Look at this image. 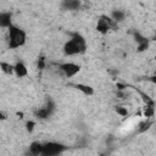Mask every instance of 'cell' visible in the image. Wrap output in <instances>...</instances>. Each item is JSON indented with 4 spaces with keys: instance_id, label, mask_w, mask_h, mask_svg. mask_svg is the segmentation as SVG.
<instances>
[{
    "instance_id": "cell-13",
    "label": "cell",
    "mask_w": 156,
    "mask_h": 156,
    "mask_svg": "<svg viewBox=\"0 0 156 156\" xmlns=\"http://www.w3.org/2000/svg\"><path fill=\"white\" fill-rule=\"evenodd\" d=\"M152 123L150 122V121H146V122H143V123H140L138 127V132L139 133H143V132H145V130H147L149 128H150V126H151Z\"/></svg>"
},
{
    "instance_id": "cell-1",
    "label": "cell",
    "mask_w": 156,
    "mask_h": 156,
    "mask_svg": "<svg viewBox=\"0 0 156 156\" xmlns=\"http://www.w3.org/2000/svg\"><path fill=\"white\" fill-rule=\"evenodd\" d=\"M62 51L66 56H76L87 51V40L79 33H73L71 38L63 44Z\"/></svg>"
},
{
    "instance_id": "cell-6",
    "label": "cell",
    "mask_w": 156,
    "mask_h": 156,
    "mask_svg": "<svg viewBox=\"0 0 156 156\" xmlns=\"http://www.w3.org/2000/svg\"><path fill=\"white\" fill-rule=\"evenodd\" d=\"M13 74L17 77V78H24L28 76V68L27 66L22 62V61H18L13 65Z\"/></svg>"
},
{
    "instance_id": "cell-4",
    "label": "cell",
    "mask_w": 156,
    "mask_h": 156,
    "mask_svg": "<svg viewBox=\"0 0 156 156\" xmlns=\"http://www.w3.org/2000/svg\"><path fill=\"white\" fill-rule=\"evenodd\" d=\"M66 150V146L61 143L56 141H49L45 143L43 146V155L44 156H58Z\"/></svg>"
},
{
    "instance_id": "cell-19",
    "label": "cell",
    "mask_w": 156,
    "mask_h": 156,
    "mask_svg": "<svg viewBox=\"0 0 156 156\" xmlns=\"http://www.w3.org/2000/svg\"><path fill=\"white\" fill-rule=\"evenodd\" d=\"M38 156H44V155H43V154H40V155H38Z\"/></svg>"
},
{
    "instance_id": "cell-14",
    "label": "cell",
    "mask_w": 156,
    "mask_h": 156,
    "mask_svg": "<svg viewBox=\"0 0 156 156\" xmlns=\"http://www.w3.org/2000/svg\"><path fill=\"white\" fill-rule=\"evenodd\" d=\"M1 67H2V71H4L5 73H12V74H13V65L1 62Z\"/></svg>"
},
{
    "instance_id": "cell-15",
    "label": "cell",
    "mask_w": 156,
    "mask_h": 156,
    "mask_svg": "<svg viewBox=\"0 0 156 156\" xmlns=\"http://www.w3.org/2000/svg\"><path fill=\"white\" fill-rule=\"evenodd\" d=\"M116 112H117V115H119L121 117L128 116V110H127V107H124V106H117V107H116Z\"/></svg>"
},
{
    "instance_id": "cell-21",
    "label": "cell",
    "mask_w": 156,
    "mask_h": 156,
    "mask_svg": "<svg viewBox=\"0 0 156 156\" xmlns=\"http://www.w3.org/2000/svg\"><path fill=\"white\" fill-rule=\"evenodd\" d=\"M155 128H156V124H155Z\"/></svg>"
},
{
    "instance_id": "cell-18",
    "label": "cell",
    "mask_w": 156,
    "mask_h": 156,
    "mask_svg": "<svg viewBox=\"0 0 156 156\" xmlns=\"http://www.w3.org/2000/svg\"><path fill=\"white\" fill-rule=\"evenodd\" d=\"M150 80H151V82H152V83L156 85V76H155V74H154L152 77H150Z\"/></svg>"
},
{
    "instance_id": "cell-9",
    "label": "cell",
    "mask_w": 156,
    "mask_h": 156,
    "mask_svg": "<svg viewBox=\"0 0 156 156\" xmlns=\"http://www.w3.org/2000/svg\"><path fill=\"white\" fill-rule=\"evenodd\" d=\"M74 88L77 90H79L80 93H83L84 95L87 96H91L94 95V88L88 85V84H83V83H78V84H74Z\"/></svg>"
},
{
    "instance_id": "cell-17",
    "label": "cell",
    "mask_w": 156,
    "mask_h": 156,
    "mask_svg": "<svg viewBox=\"0 0 156 156\" xmlns=\"http://www.w3.org/2000/svg\"><path fill=\"white\" fill-rule=\"evenodd\" d=\"M38 68H44V58H39L38 60Z\"/></svg>"
},
{
    "instance_id": "cell-12",
    "label": "cell",
    "mask_w": 156,
    "mask_h": 156,
    "mask_svg": "<svg viewBox=\"0 0 156 156\" xmlns=\"http://www.w3.org/2000/svg\"><path fill=\"white\" fill-rule=\"evenodd\" d=\"M154 115H155V107L152 106V102L146 104V106L144 107V116L146 118H151V117H154Z\"/></svg>"
},
{
    "instance_id": "cell-7",
    "label": "cell",
    "mask_w": 156,
    "mask_h": 156,
    "mask_svg": "<svg viewBox=\"0 0 156 156\" xmlns=\"http://www.w3.org/2000/svg\"><path fill=\"white\" fill-rule=\"evenodd\" d=\"M11 26H13V23H12V13L9 12V11L0 12V27L9 29Z\"/></svg>"
},
{
    "instance_id": "cell-5",
    "label": "cell",
    "mask_w": 156,
    "mask_h": 156,
    "mask_svg": "<svg viewBox=\"0 0 156 156\" xmlns=\"http://www.w3.org/2000/svg\"><path fill=\"white\" fill-rule=\"evenodd\" d=\"M113 21L110 16H106V15H102L100 17V20L98 21V24H96V30L101 34H106L112 27H113Z\"/></svg>"
},
{
    "instance_id": "cell-3",
    "label": "cell",
    "mask_w": 156,
    "mask_h": 156,
    "mask_svg": "<svg viewBox=\"0 0 156 156\" xmlns=\"http://www.w3.org/2000/svg\"><path fill=\"white\" fill-rule=\"evenodd\" d=\"M58 69L61 71V73L66 78H73L80 72V65H78L76 62H72V61L61 62L58 65Z\"/></svg>"
},
{
    "instance_id": "cell-2",
    "label": "cell",
    "mask_w": 156,
    "mask_h": 156,
    "mask_svg": "<svg viewBox=\"0 0 156 156\" xmlns=\"http://www.w3.org/2000/svg\"><path fill=\"white\" fill-rule=\"evenodd\" d=\"M27 41V33L17 26H11L7 29V46L9 49H18Z\"/></svg>"
},
{
    "instance_id": "cell-11",
    "label": "cell",
    "mask_w": 156,
    "mask_h": 156,
    "mask_svg": "<svg viewBox=\"0 0 156 156\" xmlns=\"http://www.w3.org/2000/svg\"><path fill=\"white\" fill-rule=\"evenodd\" d=\"M110 17L112 18V21L116 22H122L126 18V12L122 10H112L110 13Z\"/></svg>"
},
{
    "instance_id": "cell-20",
    "label": "cell",
    "mask_w": 156,
    "mask_h": 156,
    "mask_svg": "<svg viewBox=\"0 0 156 156\" xmlns=\"http://www.w3.org/2000/svg\"><path fill=\"white\" fill-rule=\"evenodd\" d=\"M155 58H156V55H155Z\"/></svg>"
},
{
    "instance_id": "cell-10",
    "label": "cell",
    "mask_w": 156,
    "mask_h": 156,
    "mask_svg": "<svg viewBox=\"0 0 156 156\" xmlns=\"http://www.w3.org/2000/svg\"><path fill=\"white\" fill-rule=\"evenodd\" d=\"M61 5H62V7H63L65 10L74 11V10H78V9L80 7L82 2H80V1H77V0H66V1H63Z\"/></svg>"
},
{
    "instance_id": "cell-8",
    "label": "cell",
    "mask_w": 156,
    "mask_h": 156,
    "mask_svg": "<svg viewBox=\"0 0 156 156\" xmlns=\"http://www.w3.org/2000/svg\"><path fill=\"white\" fill-rule=\"evenodd\" d=\"M43 146L44 144L43 143H39V141H33L30 145H29V154L32 156H38L40 154H43Z\"/></svg>"
},
{
    "instance_id": "cell-16",
    "label": "cell",
    "mask_w": 156,
    "mask_h": 156,
    "mask_svg": "<svg viewBox=\"0 0 156 156\" xmlns=\"http://www.w3.org/2000/svg\"><path fill=\"white\" fill-rule=\"evenodd\" d=\"M26 127H27V130H28V132H33V130H34V127H35V122L28 121V122L26 123Z\"/></svg>"
}]
</instances>
